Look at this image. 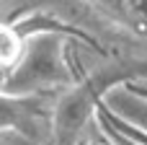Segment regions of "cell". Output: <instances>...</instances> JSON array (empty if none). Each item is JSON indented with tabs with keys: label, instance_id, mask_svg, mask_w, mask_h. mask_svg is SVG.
<instances>
[{
	"label": "cell",
	"instance_id": "obj_1",
	"mask_svg": "<svg viewBox=\"0 0 147 145\" xmlns=\"http://www.w3.org/2000/svg\"><path fill=\"white\" fill-rule=\"evenodd\" d=\"M75 83L67 60V42L59 31H31L21 57L10 65L3 91L8 93H59Z\"/></svg>",
	"mask_w": 147,
	"mask_h": 145
},
{
	"label": "cell",
	"instance_id": "obj_2",
	"mask_svg": "<svg viewBox=\"0 0 147 145\" xmlns=\"http://www.w3.org/2000/svg\"><path fill=\"white\" fill-rule=\"evenodd\" d=\"M127 75L132 78V70L127 73V67H109V70H98L90 78L59 91L54 96L52 145H80L85 127L101 112L106 93L114 86L127 83L124 80Z\"/></svg>",
	"mask_w": 147,
	"mask_h": 145
},
{
	"label": "cell",
	"instance_id": "obj_3",
	"mask_svg": "<svg viewBox=\"0 0 147 145\" xmlns=\"http://www.w3.org/2000/svg\"><path fill=\"white\" fill-rule=\"evenodd\" d=\"M57 93H8L0 91V135H16L34 145L52 143Z\"/></svg>",
	"mask_w": 147,
	"mask_h": 145
},
{
	"label": "cell",
	"instance_id": "obj_4",
	"mask_svg": "<svg viewBox=\"0 0 147 145\" xmlns=\"http://www.w3.org/2000/svg\"><path fill=\"white\" fill-rule=\"evenodd\" d=\"M111 117H116L119 122H124L127 127L137 130L147 135V96L134 86V83H121V86H114L103 104H101Z\"/></svg>",
	"mask_w": 147,
	"mask_h": 145
},
{
	"label": "cell",
	"instance_id": "obj_5",
	"mask_svg": "<svg viewBox=\"0 0 147 145\" xmlns=\"http://www.w3.org/2000/svg\"><path fill=\"white\" fill-rule=\"evenodd\" d=\"M93 3L124 29L147 36V0H93Z\"/></svg>",
	"mask_w": 147,
	"mask_h": 145
},
{
	"label": "cell",
	"instance_id": "obj_6",
	"mask_svg": "<svg viewBox=\"0 0 147 145\" xmlns=\"http://www.w3.org/2000/svg\"><path fill=\"white\" fill-rule=\"evenodd\" d=\"M23 42H26V36H21L18 31H13L8 26H0V62L13 65L23 52Z\"/></svg>",
	"mask_w": 147,
	"mask_h": 145
},
{
	"label": "cell",
	"instance_id": "obj_7",
	"mask_svg": "<svg viewBox=\"0 0 147 145\" xmlns=\"http://www.w3.org/2000/svg\"><path fill=\"white\" fill-rule=\"evenodd\" d=\"M8 75H10V65L0 62V91L5 88V83H8Z\"/></svg>",
	"mask_w": 147,
	"mask_h": 145
},
{
	"label": "cell",
	"instance_id": "obj_8",
	"mask_svg": "<svg viewBox=\"0 0 147 145\" xmlns=\"http://www.w3.org/2000/svg\"><path fill=\"white\" fill-rule=\"evenodd\" d=\"M137 88H140V91H142V93L147 96V86H137Z\"/></svg>",
	"mask_w": 147,
	"mask_h": 145
},
{
	"label": "cell",
	"instance_id": "obj_9",
	"mask_svg": "<svg viewBox=\"0 0 147 145\" xmlns=\"http://www.w3.org/2000/svg\"><path fill=\"white\" fill-rule=\"evenodd\" d=\"M106 145H116V143H111V140H109V138H106Z\"/></svg>",
	"mask_w": 147,
	"mask_h": 145
}]
</instances>
